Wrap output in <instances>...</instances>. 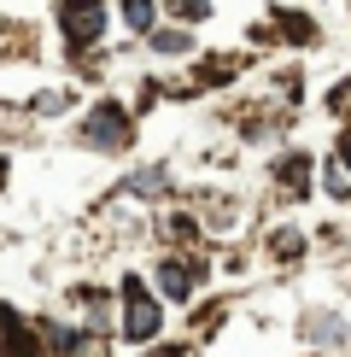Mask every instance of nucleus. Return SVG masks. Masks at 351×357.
<instances>
[{"label": "nucleus", "instance_id": "nucleus-1", "mask_svg": "<svg viewBox=\"0 0 351 357\" xmlns=\"http://www.w3.org/2000/svg\"><path fill=\"white\" fill-rule=\"evenodd\" d=\"M117 293H123V322H117L123 340H129V346L158 340V328H164V305L146 293V281H141V275H123V287H117Z\"/></svg>", "mask_w": 351, "mask_h": 357}, {"label": "nucleus", "instance_id": "nucleus-2", "mask_svg": "<svg viewBox=\"0 0 351 357\" xmlns=\"http://www.w3.org/2000/svg\"><path fill=\"white\" fill-rule=\"evenodd\" d=\"M77 135H82L88 153H129V141H135V117H129L123 106H111V100H100V106L82 117Z\"/></svg>", "mask_w": 351, "mask_h": 357}, {"label": "nucleus", "instance_id": "nucleus-3", "mask_svg": "<svg viewBox=\"0 0 351 357\" xmlns=\"http://www.w3.org/2000/svg\"><path fill=\"white\" fill-rule=\"evenodd\" d=\"M53 18H58L65 47H70V53H88V47L100 41V29H106V0H58Z\"/></svg>", "mask_w": 351, "mask_h": 357}, {"label": "nucleus", "instance_id": "nucleus-4", "mask_svg": "<svg viewBox=\"0 0 351 357\" xmlns=\"http://www.w3.org/2000/svg\"><path fill=\"white\" fill-rule=\"evenodd\" d=\"M153 275H158V293H164V299H194L199 281H205V264L199 258H182V252H164Z\"/></svg>", "mask_w": 351, "mask_h": 357}, {"label": "nucleus", "instance_id": "nucleus-5", "mask_svg": "<svg viewBox=\"0 0 351 357\" xmlns=\"http://www.w3.org/2000/svg\"><path fill=\"white\" fill-rule=\"evenodd\" d=\"M275 188L304 199V193H311V158H304V153H281V158H275Z\"/></svg>", "mask_w": 351, "mask_h": 357}, {"label": "nucleus", "instance_id": "nucleus-6", "mask_svg": "<svg viewBox=\"0 0 351 357\" xmlns=\"http://www.w3.org/2000/svg\"><path fill=\"white\" fill-rule=\"evenodd\" d=\"M275 29H281L292 47H316V18H304L292 6H275Z\"/></svg>", "mask_w": 351, "mask_h": 357}, {"label": "nucleus", "instance_id": "nucleus-7", "mask_svg": "<svg viewBox=\"0 0 351 357\" xmlns=\"http://www.w3.org/2000/svg\"><path fill=\"white\" fill-rule=\"evenodd\" d=\"M146 47L153 53H164V59H182V53H194V36H187V29H153V36H146Z\"/></svg>", "mask_w": 351, "mask_h": 357}, {"label": "nucleus", "instance_id": "nucleus-8", "mask_svg": "<svg viewBox=\"0 0 351 357\" xmlns=\"http://www.w3.org/2000/svg\"><path fill=\"white\" fill-rule=\"evenodd\" d=\"M117 12H123V24L141 29V36H153V29H158V0H117Z\"/></svg>", "mask_w": 351, "mask_h": 357}, {"label": "nucleus", "instance_id": "nucleus-9", "mask_svg": "<svg viewBox=\"0 0 351 357\" xmlns=\"http://www.w3.org/2000/svg\"><path fill=\"white\" fill-rule=\"evenodd\" d=\"M164 188H170L164 170H135V176H129V193H135V199H158Z\"/></svg>", "mask_w": 351, "mask_h": 357}, {"label": "nucleus", "instance_id": "nucleus-10", "mask_svg": "<svg viewBox=\"0 0 351 357\" xmlns=\"http://www.w3.org/2000/svg\"><path fill=\"white\" fill-rule=\"evenodd\" d=\"M234 70H240V59H211V65H199V88H223L234 82Z\"/></svg>", "mask_w": 351, "mask_h": 357}, {"label": "nucleus", "instance_id": "nucleus-11", "mask_svg": "<svg viewBox=\"0 0 351 357\" xmlns=\"http://www.w3.org/2000/svg\"><path fill=\"white\" fill-rule=\"evenodd\" d=\"M164 234H170L176 246H194V241H199V222H194V217H170V222H164Z\"/></svg>", "mask_w": 351, "mask_h": 357}, {"label": "nucleus", "instance_id": "nucleus-12", "mask_svg": "<svg viewBox=\"0 0 351 357\" xmlns=\"http://www.w3.org/2000/svg\"><path fill=\"white\" fill-rule=\"evenodd\" d=\"M70 106H77V94H70V88H53V94H41V100H36V112H41V117L70 112Z\"/></svg>", "mask_w": 351, "mask_h": 357}, {"label": "nucleus", "instance_id": "nucleus-13", "mask_svg": "<svg viewBox=\"0 0 351 357\" xmlns=\"http://www.w3.org/2000/svg\"><path fill=\"white\" fill-rule=\"evenodd\" d=\"M164 6H170V12H176V18H182V24H199L205 12H211V6H205V0H164Z\"/></svg>", "mask_w": 351, "mask_h": 357}, {"label": "nucleus", "instance_id": "nucleus-14", "mask_svg": "<svg viewBox=\"0 0 351 357\" xmlns=\"http://www.w3.org/2000/svg\"><path fill=\"white\" fill-rule=\"evenodd\" d=\"M304 334H311V340H345V328H334V317H311Z\"/></svg>", "mask_w": 351, "mask_h": 357}, {"label": "nucleus", "instance_id": "nucleus-15", "mask_svg": "<svg viewBox=\"0 0 351 357\" xmlns=\"http://www.w3.org/2000/svg\"><path fill=\"white\" fill-rule=\"evenodd\" d=\"M270 252H275V258H299V252H304V241H299V234H275V241H270Z\"/></svg>", "mask_w": 351, "mask_h": 357}, {"label": "nucleus", "instance_id": "nucleus-16", "mask_svg": "<svg viewBox=\"0 0 351 357\" xmlns=\"http://www.w3.org/2000/svg\"><path fill=\"white\" fill-rule=\"evenodd\" d=\"M328 112H340V117L351 112V82H340V88H334V94H328Z\"/></svg>", "mask_w": 351, "mask_h": 357}, {"label": "nucleus", "instance_id": "nucleus-17", "mask_svg": "<svg viewBox=\"0 0 351 357\" xmlns=\"http://www.w3.org/2000/svg\"><path fill=\"white\" fill-rule=\"evenodd\" d=\"M340 165L351 170V129H345V135H340Z\"/></svg>", "mask_w": 351, "mask_h": 357}, {"label": "nucleus", "instance_id": "nucleus-18", "mask_svg": "<svg viewBox=\"0 0 351 357\" xmlns=\"http://www.w3.org/2000/svg\"><path fill=\"white\" fill-rule=\"evenodd\" d=\"M153 357H187V346H158Z\"/></svg>", "mask_w": 351, "mask_h": 357}, {"label": "nucleus", "instance_id": "nucleus-19", "mask_svg": "<svg viewBox=\"0 0 351 357\" xmlns=\"http://www.w3.org/2000/svg\"><path fill=\"white\" fill-rule=\"evenodd\" d=\"M0 188H6V165H0Z\"/></svg>", "mask_w": 351, "mask_h": 357}]
</instances>
